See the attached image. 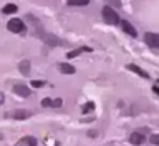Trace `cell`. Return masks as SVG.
Wrapping results in <instances>:
<instances>
[{
    "mask_svg": "<svg viewBox=\"0 0 159 146\" xmlns=\"http://www.w3.org/2000/svg\"><path fill=\"white\" fill-rule=\"evenodd\" d=\"M103 18L108 25H119V22H121V18L118 17V13L114 12L111 7H108V5L103 7Z\"/></svg>",
    "mask_w": 159,
    "mask_h": 146,
    "instance_id": "1",
    "label": "cell"
},
{
    "mask_svg": "<svg viewBox=\"0 0 159 146\" xmlns=\"http://www.w3.org/2000/svg\"><path fill=\"white\" fill-rule=\"evenodd\" d=\"M149 141H151L152 144H159V134H152V136L149 138Z\"/></svg>",
    "mask_w": 159,
    "mask_h": 146,
    "instance_id": "20",
    "label": "cell"
},
{
    "mask_svg": "<svg viewBox=\"0 0 159 146\" xmlns=\"http://www.w3.org/2000/svg\"><path fill=\"white\" fill-rule=\"evenodd\" d=\"M128 70H131V72L138 73L141 78H149V75H148L146 72H144V70H141V68H139L138 65H128Z\"/></svg>",
    "mask_w": 159,
    "mask_h": 146,
    "instance_id": "11",
    "label": "cell"
},
{
    "mask_svg": "<svg viewBox=\"0 0 159 146\" xmlns=\"http://www.w3.org/2000/svg\"><path fill=\"white\" fill-rule=\"evenodd\" d=\"M144 42H146L148 47H151V48H159V33L148 32L144 35Z\"/></svg>",
    "mask_w": 159,
    "mask_h": 146,
    "instance_id": "3",
    "label": "cell"
},
{
    "mask_svg": "<svg viewBox=\"0 0 159 146\" xmlns=\"http://www.w3.org/2000/svg\"><path fill=\"white\" fill-rule=\"evenodd\" d=\"M37 138L35 136H23V138H20L17 144L15 146H37Z\"/></svg>",
    "mask_w": 159,
    "mask_h": 146,
    "instance_id": "6",
    "label": "cell"
},
{
    "mask_svg": "<svg viewBox=\"0 0 159 146\" xmlns=\"http://www.w3.org/2000/svg\"><path fill=\"white\" fill-rule=\"evenodd\" d=\"M13 93H17L18 97H22V98H28L30 97V88L27 87V85H23V83H17V85H13Z\"/></svg>",
    "mask_w": 159,
    "mask_h": 146,
    "instance_id": "5",
    "label": "cell"
},
{
    "mask_svg": "<svg viewBox=\"0 0 159 146\" xmlns=\"http://www.w3.org/2000/svg\"><path fill=\"white\" fill-rule=\"evenodd\" d=\"M30 85H32V87H35V88H42V87H45V85H47V82H45V80H32V82H30Z\"/></svg>",
    "mask_w": 159,
    "mask_h": 146,
    "instance_id": "16",
    "label": "cell"
},
{
    "mask_svg": "<svg viewBox=\"0 0 159 146\" xmlns=\"http://www.w3.org/2000/svg\"><path fill=\"white\" fill-rule=\"evenodd\" d=\"M3 100H5V97H3V93H0V103H3Z\"/></svg>",
    "mask_w": 159,
    "mask_h": 146,
    "instance_id": "22",
    "label": "cell"
},
{
    "mask_svg": "<svg viewBox=\"0 0 159 146\" xmlns=\"http://www.w3.org/2000/svg\"><path fill=\"white\" fill-rule=\"evenodd\" d=\"M38 37H42L45 42H47L50 47H57V45H60V40L55 37L53 33H48V32H40L38 30Z\"/></svg>",
    "mask_w": 159,
    "mask_h": 146,
    "instance_id": "4",
    "label": "cell"
},
{
    "mask_svg": "<svg viewBox=\"0 0 159 146\" xmlns=\"http://www.w3.org/2000/svg\"><path fill=\"white\" fill-rule=\"evenodd\" d=\"M119 23H121V27H123V30H124V33L131 35V37H136V35H138V33H136V28H134L133 25L128 22V20H121Z\"/></svg>",
    "mask_w": 159,
    "mask_h": 146,
    "instance_id": "7",
    "label": "cell"
},
{
    "mask_svg": "<svg viewBox=\"0 0 159 146\" xmlns=\"http://www.w3.org/2000/svg\"><path fill=\"white\" fill-rule=\"evenodd\" d=\"M42 106L43 108H52L53 106V100L52 98H43L42 100Z\"/></svg>",
    "mask_w": 159,
    "mask_h": 146,
    "instance_id": "17",
    "label": "cell"
},
{
    "mask_svg": "<svg viewBox=\"0 0 159 146\" xmlns=\"http://www.w3.org/2000/svg\"><path fill=\"white\" fill-rule=\"evenodd\" d=\"M152 90H154V93H157V95H159V80H157L156 83H154V87H152Z\"/></svg>",
    "mask_w": 159,
    "mask_h": 146,
    "instance_id": "21",
    "label": "cell"
},
{
    "mask_svg": "<svg viewBox=\"0 0 159 146\" xmlns=\"http://www.w3.org/2000/svg\"><path fill=\"white\" fill-rule=\"evenodd\" d=\"M61 105H63V100H61V98H55V100H53V106H52V108H60Z\"/></svg>",
    "mask_w": 159,
    "mask_h": 146,
    "instance_id": "19",
    "label": "cell"
},
{
    "mask_svg": "<svg viewBox=\"0 0 159 146\" xmlns=\"http://www.w3.org/2000/svg\"><path fill=\"white\" fill-rule=\"evenodd\" d=\"M18 68H20V72H22L23 75H28V72H30V62H28V60H23V62H20Z\"/></svg>",
    "mask_w": 159,
    "mask_h": 146,
    "instance_id": "14",
    "label": "cell"
},
{
    "mask_svg": "<svg viewBox=\"0 0 159 146\" xmlns=\"http://www.w3.org/2000/svg\"><path fill=\"white\" fill-rule=\"evenodd\" d=\"M58 70H60V73H63V75H73L75 72H76L75 67H73V65H70V63H60Z\"/></svg>",
    "mask_w": 159,
    "mask_h": 146,
    "instance_id": "8",
    "label": "cell"
},
{
    "mask_svg": "<svg viewBox=\"0 0 159 146\" xmlns=\"http://www.w3.org/2000/svg\"><path fill=\"white\" fill-rule=\"evenodd\" d=\"M10 116H12L13 120H27V118L32 116V113L27 111V110H17V111H13Z\"/></svg>",
    "mask_w": 159,
    "mask_h": 146,
    "instance_id": "9",
    "label": "cell"
},
{
    "mask_svg": "<svg viewBox=\"0 0 159 146\" xmlns=\"http://www.w3.org/2000/svg\"><path fill=\"white\" fill-rule=\"evenodd\" d=\"M68 5H71V7H83V5H88L89 0H66Z\"/></svg>",
    "mask_w": 159,
    "mask_h": 146,
    "instance_id": "15",
    "label": "cell"
},
{
    "mask_svg": "<svg viewBox=\"0 0 159 146\" xmlns=\"http://www.w3.org/2000/svg\"><path fill=\"white\" fill-rule=\"evenodd\" d=\"M144 139H146V138H144L141 133H133L131 136H129V143L138 146V144H143V143H144Z\"/></svg>",
    "mask_w": 159,
    "mask_h": 146,
    "instance_id": "10",
    "label": "cell"
},
{
    "mask_svg": "<svg viewBox=\"0 0 159 146\" xmlns=\"http://www.w3.org/2000/svg\"><path fill=\"white\" fill-rule=\"evenodd\" d=\"M17 10H18V7H17L15 3H7V5L2 8V12H3L5 15H10V13H15Z\"/></svg>",
    "mask_w": 159,
    "mask_h": 146,
    "instance_id": "13",
    "label": "cell"
},
{
    "mask_svg": "<svg viewBox=\"0 0 159 146\" xmlns=\"http://www.w3.org/2000/svg\"><path fill=\"white\" fill-rule=\"evenodd\" d=\"M93 110H94V103L93 101H88L83 106V113H89V111H93Z\"/></svg>",
    "mask_w": 159,
    "mask_h": 146,
    "instance_id": "18",
    "label": "cell"
},
{
    "mask_svg": "<svg viewBox=\"0 0 159 146\" xmlns=\"http://www.w3.org/2000/svg\"><path fill=\"white\" fill-rule=\"evenodd\" d=\"M7 28L10 30V32H13V33H22L25 30V23H23L22 18H12V20H8Z\"/></svg>",
    "mask_w": 159,
    "mask_h": 146,
    "instance_id": "2",
    "label": "cell"
},
{
    "mask_svg": "<svg viewBox=\"0 0 159 146\" xmlns=\"http://www.w3.org/2000/svg\"><path fill=\"white\" fill-rule=\"evenodd\" d=\"M83 52H91V48H89V47H81V48H76V50H73V52H70V53H68V58L78 57V55H81Z\"/></svg>",
    "mask_w": 159,
    "mask_h": 146,
    "instance_id": "12",
    "label": "cell"
}]
</instances>
